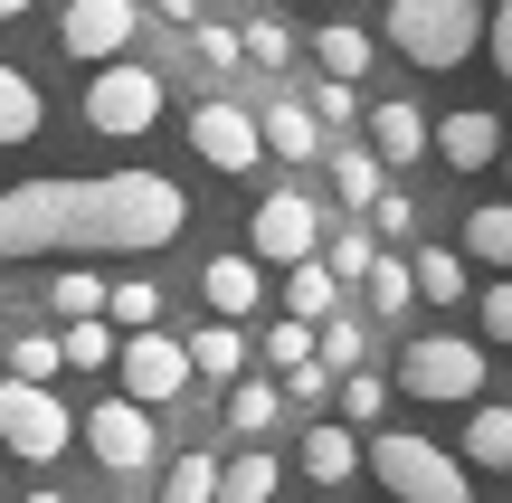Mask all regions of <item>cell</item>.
Returning a JSON list of instances; mask_svg holds the SVG:
<instances>
[{"instance_id": "33", "label": "cell", "mask_w": 512, "mask_h": 503, "mask_svg": "<svg viewBox=\"0 0 512 503\" xmlns=\"http://www.w3.org/2000/svg\"><path fill=\"white\" fill-rule=\"evenodd\" d=\"M408 304H418V266L380 257V266H370V314H408Z\"/></svg>"}, {"instance_id": "22", "label": "cell", "mask_w": 512, "mask_h": 503, "mask_svg": "<svg viewBox=\"0 0 512 503\" xmlns=\"http://www.w3.org/2000/svg\"><path fill=\"white\" fill-rule=\"evenodd\" d=\"M275 494H285V466H275L266 447H247V456L219 466V503H275Z\"/></svg>"}, {"instance_id": "8", "label": "cell", "mask_w": 512, "mask_h": 503, "mask_svg": "<svg viewBox=\"0 0 512 503\" xmlns=\"http://www.w3.org/2000/svg\"><path fill=\"white\" fill-rule=\"evenodd\" d=\"M190 152H200L209 171H256L266 162V133H256V114L247 105H228V95H209V105H190Z\"/></svg>"}, {"instance_id": "1", "label": "cell", "mask_w": 512, "mask_h": 503, "mask_svg": "<svg viewBox=\"0 0 512 503\" xmlns=\"http://www.w3.org/2000/svg\"><path fill=\"white\" fill-rule=\"evenodd\" d=\"M181 228H190V200L162 171H95V181L0 190V266H19V257H152Z\"/></svg>"}, {"instance_id": "34", "label": "cell", "mask_w": 512, "mask_h": 503, "mask_svg": "<svg viewBox=\"0 0 512 503\" xmlns=\"http://www.w3.org/2000/svg\"><path fill=\"white\" fill-rule=\"evenodd\" d=\"M162 503H219V456H181L162 475Z\"/></svg>"}, {"instance_id": "44", "label": "cell", "mask_w": 512, "mask_h": 503, "mask_svg": "<svg viewBox=\"0 0 512 503\" xmlns=\"http://www.w3.org/2000/svg\"><path fill=\"white\" fill-rule=\"evenodd\" d=\"M152 10H162L171 29H200V0H152Z\"/></svg>"}, {"instance_id": "42", "label": "cell", "mask_w": 512, "mask_h": 503, "mask_svg": "<svg viewBox=\"0 0 512 503\" xmlns=\"http://www.w3.org/2000/svg\"><path fill=\"white\" fill-rule=\"evenodd\" d=\"M484 342H512V276L484 285Z\"/></svg>"}, {"instance_id": "40", "label": "cell", "mask_w": 512, "mask_h": 503, "mask_svg": "<svg viewBox=\"0 0 512 503\" xmlns=\"http://www.w3.org/2000/svg\"><path fill=\"white\" fill-rule=\"evenodd\" d=\"M484 57H494V76L512 86V0H494V19H484Z\"/></svg>"}, {"instance_id": "12", "label": "cell", "mask_w": 512, "mask_h": 503, "mask_svg": "<svg viewBox=\"0 0 512 503\" xmlns=\"http://www.w3.org/2000/svg\"><path fill=\"white\" fill-rule=\"evenodd\" d=\"M503 143H512L503 114H484V105H465V114H446V124H437V162L446 171H494Z\"/></svg>"}, {"instance_id": "2", "label": "cell", "mask_w": 512, "mask_h": 503, "mask_svg": "<svg viewBox=\"0 0 512 503\" xmlns=\"http://www.w3.org/2000/svg\"><path fill=\"white\" fill-rule=\"evenodd\" d=\"M484 19H494V0H389L380 38L408 57V67L446 76V67H465V57L484 48Z\"/></svg>"}, {"instance_id": "14", "label": "cell", "mask_w": 512, "mask_h": 503, "mask_svg": "<svg viewBox=\"0 0 512 503\" xmlns=\"http://www.w3.org/2000/svg\"><path fill=\"white\" fill-rule=\"evenodd\" d=\"M370 152L380 162H418V152H437V124L408 95H389V105H370Z\"/></svg>"}, {"instance_id": "7", "label": "cell", "mask_w": 512, "mask_h": 503, "mask_svg": "<svg viewBox=\"0 0 512 503\" xmlns=\"http://www.w3.org/2000/svg\"><path fill=\"white\" fill-rule=\"evenodd\" d=\"M247 257L256 266H313L323 257V209L304 200V190H266L247 219Z\"/></svg>"}, {"instance_id": "19", "label": "cell", "mask_w": 512, "mask_h": 503, "mask_svg": "<svg viewBox=\"0 0 512 503\" xmlns=\"http://www.w3.org/2000/svg\"><path fill=\"white\" fill-rule=\"evenodd\" d=\"M285 314H294V323H313V333H323V323L342 314V276H332L323 257H313V266H285Z\"/></svg>"}, {"instance_id": "35", "label": "cell", "mask_w": 512, "mask_h": 503, "mask_svg": "<svg viewBox=\"0 0 512 503\" xmlns=\"http://www.w3.org/2000/svg\"><path fill=\"white\" fill-rule=\"evenodd\" d=\"M323 266H332L342 285H370V266H380V247H370V228H342V238L323 247Z\"/></svg>"}, {"instance_id": "47", "label": "cell", "mask_w": 512, "mask_h": 503, "mask_svg": "<svg viewBox=\"0 0 512 503\" xmlns=\"http://www.w3.org/2000/svg\"><path fill=\"white\" fill-rule=\"evenodd\" d=\"M503 181H512V143H503Z\"/></svg>"}, {"instance_id": "29", "label": "cell", "mask_w": 512, "mask_h": 503, "mask_svg": "<svg viewBox=\"0 0 512 503\" xmlns=\"http://www.w3.org/2000/svg\"><path fill=\"white\" fill-rule=\"evenodd\" d=\"M57 342H67V371H114V361H124V342H114L105 314H95V323H67Z\"/></svg>"}, {"instance_id": "49", "label": "cell", "mask_w": 512, "mask_h": 503, "mask_svg": "<svg viewBox=\"0 0 512 503\" xmlns=\"http://www.w3.org/2000/svg\"><path fill=\"white\" fill-rule=\"evenodd\" d=\"M380 503H389V494H380Z\"/></svg>"}, {"instance_id": "25", "label": "cell", "mask_w": 512, "mask_h": 503, "mask_svg": "<svg viewBox=\"0 0 512 503\" xmlns=\"http://www.w3.org/2000/svg\"><path fill=\"white\" fill-rule=\"evenodd\" d=\"M361 352H370V333H361V323H351V314H332L323 333H313V361H323L332 380H351V371H370Z\"/></svg>"}, {"instance_id": "21", "label": "cell", "mask_w": 512, "mask_h": 503, "mask_svg": "<svg viewBox=\"0 0 512 503\" xmlns=\"http://www.w3.org/2000/svg\"><path fill=\"white\" fill-rule=\"evenodd\" d=\"M465 257H475V266H494V276H512V200L465 209Z\"/></svg>"}, {"instance_id": "17", "label": "cell", "mask_w": 512, "mask_h": 503, "mask_svg": "<svg viewBox=\"0 0 512 503\" xmlns=\"http://www.w3.org/2000/svg\"><path fill=\"white\" fill-rule=\"evenodd\" d=\"M200 295H209V314H219V323L256 314V295H266V285H256V257H209L200 266Z\"/></svg>"}, {"instance_id": "6", "label": "cell", "mask_w": 512, "mask_h": 503, "mask_svg": "<svg viewBox=\"0 0 512 503\" xmlns=\"http://www.w3.org/2000/svg\"><path fill=\"white\" fill-rule=\"evenodd\" d=\"M76 437V418L57 409V390H29V380H0V447L19 466H57Z\"/></svg>"}, {"instance_id": "39", "label": "cell", "mask_w": 512, "mask_h": 503, "mask_svg": "<svg viewBox=\"0 0 512 503\" xmlns=\"http://www.w3.org/2000/svg\"><path fill=\"white\" fill-rule=\"evenodd\" d=\"M247 57H256V67H285V57H294V38H285V19H247Z\"/></svg>"}, {"instance_id": "31", "label": "cell", "mask_w": 512, "mask_h": 503, "mask_svg": "<svg viewBox=\"0 0 512 503\" xmlns=\"http://www.w3.org/2000/svg\"><path fill=\"white\" fill-rule=\"evenodd\" d=\"M152 314H162V285H143V276H124L105 295V323H114V333H152Z\"/></svg>"}, {"instance_id": "41", "label": "cell", "mask_w": 512, "mask_h": 503, "mask_svg": "<svg viewBox=\"0 0 512 503\" xmlns=\"http://www.w3.org/2000/svg\"><path fill=\"white\" fill-rule=\"evenodd\" d=\"M370 228H380V238H408V228H418V200H408V190H380V209H370Z\"/></svg>"}, {"instance_id": "43", "label": "cell", "mask_w": 512, "mask_h": 503, "mask_svg": "<svg viewBox=\"0 0 512 503\" xmlns=\"http://www.w3.org/2000/svg\"><path fill=\"white\" fill-rule=\"evenodd\" d=\"M332 390V371H323V361H304V371H285V399H323Z\"/></svg>"}, {"instance_id": "36", "label": "cell", "mask_w": 512, "mask_h": 503, "mask_svg": "<svg viewBox=\"0 0 512 503\" xmlns=\"http://www.w3.org/2000/svg\"><path fill=\"white\" fill-rule=\"evenodd\" d=\"M190 57H200L209 76H228V67L247 57V38H238V29H219V19H200V29H190Z\"/></svg>"}, {"instance_id": "18", "label": "cell", "mask_w": 512, "mask_h": 503, "mask_svg": "<svg viewBox=\"0 0 512 503\" xmlns=\"http://www.w3.org/2000/svg\"><path fill=\"white\" fill-rule=\"evenodd\" d=\"M38 124H48V95L29 86V67L0 57V152H10V143H38Z\"/></svg>"}, {"instance_id": "3", "label": "cell", "mask_w": 512, "mask_h": 503, "mask_svg": "<svg viewBox=\"0 0 512 503\" xmlns=\"http://www.w3.org/2000/svg\"><path fill=\"white\" fill-rule=\"evenodd\" d=\"M370 475H380L389 503H475L465 456H446L437 437H408V428H380V437H370Z\"/></svg>"}, {"instance_id": "13", "label": "cell", "mask_w": 512, "mask_h": 503, "mask_svg": "<svg viewBox=\"0 0 512 503\" xmlns=\"http://www.w3.org/2000/svg\"><path fill=\"white\" fill-rule=\"evenodd\" d=\"M361 428H342V418H323V428H304V447H294V466L313 475V485H351L361 475Z\"/></svg>"}, {"instance_id": "30", "label": "cell", "mask_w": 512, "mask_h": 503, "mask_svg": "<svg viewBox=\"0 0 512 503\" xmlns=\"http://www.w3.org/2000/svg\"><path fill=\"white\" fill-rule=\"evenodd\" d=\"M57 371H67V342H57V333H19V342H10V380H29V390H48Z\"/></svg>"}, {"instance_id": "28", "label": "cell", "mask_w": 512, "mask_h": 503, "mask_svg": "<svg viewBox=\"0 0 512 503\" xmlns=\"http://www.w3.org/2000/svg\"><path fill=\"white\" fill-rule=\"evenodd\" d=\"M275 418H285V390H275V380H238V390H228V428L238 437H266Z\"/></svg>"}, {"instance_id": "9", "label": "cell", "mask_w": 512, "mask_h": 503, "mask_svg": "<svg viewBox=\"0 0 512 503\" xmlns=\"http://www.w3.org/2000/svg\"><path fill=\"white\" fill-rule=\"evenodd\" d=\"M114 371H124V399L133 409H162V399H181L190 380V342H171V333H124V361H114Z\"/></svg>"}, {"instance_id": "11", "label": "cell", "mask_w": 512, "mask_h": 503, "mask_svg": "<svg viewBox=\"0 0 512 503\" xmlns=\"http://www.w3.org/2000/svg\"><path fill=\"white\" fill-rule=\"evenodd\" d=\"M86 447L105 475H143L152 466V409H133V399H95L86 409Z\"/></svg>"}, {"instance_id": "23", "label": "cell", "mask_w": 512, "mask_h": 503, "mask_svg": "<svg viewBox=\"0 0 512 503\" xmlns=\"http://www.w3.org/2000/svg\"><path fill=\"white\" fill-rule=\"evenodd\" d=\"M190 371L238 390V371H247V333H238V323H209V333H190Z\"/></svg>"}, {"instance_id": "20", "label": "cell", "mask_w": 512, "mask_h": 503, "mask_svg": "<svg viewBox=\"0 0 512 503\" xmlns=\"http://www.w3.org/2000/svg\"><path fill=\"white\" fill-rule=\"evenodd\" d=\"M465 466L512 475V409L503 399H475V418H465Z\"/></svg>"}, {"instance_id": "24", "label": "cell", "mask_w": 512, "mask_h": 503, "mask_svg": "<svg viewBox=\"0 0 512 503\" xmlns=\"http://www.w3.org/2000/svg\"><path fill=\"white\" fill-rule=\"evenodd\" d=\"M313 57H323V76H342V86H361V76H370V29H351V19H332V29L313 38Z\"/></svg>"}, {"instance_id": "48", "label": "cell", "mask_w": 512, "mask_h": 503, "mask_svg": "<svg viewBox=\"0 0 512 503\" xmlns=\"http://www.w3.org/2000/svg\"><path fill=\"white\" fill-rule=\"evenodd\" d=\"M275 503H294V494H275Z\"/></svg>"}, {"instance_id": "15", "label": "cell", "mask_w": 512, "mask_h": 503, "mask_svg": "<svg viewBox=\"0 0 512 503\" xmlns=\"http://www.w3.org/2000/svg\"><path fill=\"white\" fill-rule=\"evenodd\" d=\"M256 133H266L275 162H313V152H323V124H313V105H294V95H275V105L256 114Z\"/></svg>"}, {"instance_id": "10", "label": "cell", "mask_w": 512, "mask_h": 503, "mask_svg": "<svg viewBox=\"0 0 512 503\" xmlns=\"http://www.w3.org/2000/svg\"><path fill=\"white\" fill-rule=\"evenodd\" d=\"M133 29H143L133 0H67V19H57L67 57H86V67H114V57L133 48Z\"/></svg>"}, {"instance_id": "46", "label": "cell", "mask_w": 512, "mask_h": 503, "mask_svg": "<svg viewBox=\"0 0 512 503\" xmlns=\"http://www.w3.org/2000/svg\"><path fill=\"white\" fill-rule=\"evenodd\" d=\"M19 503H67V494H19Z\"/></svg>"}, {"instance_id": "45", "label": "cell", "mask_w": 512, "mask_h": 503, "mask_svg": "<svg viewBox=\"0 0 512 503\" xmlns=\"http://www.w3.org/2000/svg\"><path fill=\"white\" fill-rule=\"evenodd\" d=\"M19 10H29V0H0V19H19Z\"/></svg>"}, {"instance_id": "27", "label": "cell", "mask_w": 512, "mask_h": 503, "mask_svg": "<svg viewBox=\"0 0 512 503\" xmlns=\"http://www.w3.org/2000/svg\"><path fill=\"white\" fill-rule=\"evenodd\" d=\"M408 266H418V295H427V304H465V295H475V285H465V257H456V247H418Z\"/></svg>"}, {"instance_id": "5", "label": "cell", "mask_w": 512, "mask_h": 503, "mask_svg": "<svg viewBox=\"0 0 512 503\" xmlns=\"http://www.w3.org/2000/svg\"><path fill=\"white\" fill-rule=\"evenodd\" d=\"M86 124H95V133H114V143L152 133V124H162V76H152V67H133V57L95 67V76H86Z\"/></svg>"}, {"instance_id": "37", "label": "cell", "mask_w": 512, "mask_h": 503, "mask_svg": "<svg viewBox=\"0 0 512 503\" xmlns=\"http://www.w3.org/2000/svg\"><path fill=\"white\" fill-rule=\"evenodd\" d=\"M266 361H275V371H304V361H313V323H275V333H266Z\"/></svg>"}, {"instance_id": "4", "label": "cell", "mask_w": 512, "mask_h": 503, "mask_svg": "<svg viewBox=\"0 0 512 503\" xmlns=\"http://www.w3.org/2000/svg\"><path fill=\"white\" fill-rule=\"evenodd\" d=\"M399 390L408 399H437V409H475L484 399V342L465 333H418L399 352Z\"/></svg>"}, {"instance_id": "16", "label": "cell", "mask_w": 512, "mask_h": 503, "mask_svg": "<svg viewBox=\"0 0 512 503\" xmlns=\"http://www.w3.org/2000/svg\"><path fill=\"white\" fill-rule=\"evenodd\" d=\"M380 190H389V162L370 143H332V200L342 209H380Z\"/></svg>"}, {"instance_id": "38", "label": "cell", "mask_w": 512, "mask_h": 503, "mask_svg": "<svg viewBox=\"0 0 512 503\" xmlns=\"http://www.w3.org/2000/svg\"><path fill=\"white\" fill-rule=\"evenodd\" d=\"M313 124H332V133H342V124H361V95H351L342 76H323V86H313Z\"/></svg>"}, {"instance_id": "32", "label": "cell", "mask_w": 512, "mask_h": 503, "mask_svg": "<svg viewBox=\"0 0 512 503\" xmlns=\"http://www.w3.org/2000/svg\"><path fill=\"white\" fill-rule=\"evenodd\" d=\"M105 295H114V285H105V276H86V266H67V276L48 285V304H57L67 323H95V314H105Z\"/></svg>"}, {"instance_id": "26", "label": "cell", "mask_w": 512, "mask_h": 503, "mask_svg": "<svg viewBox=\"0 0 512 503\" xmlns=\"http://www.w3.org/2000/svg\"><path fill=\"white\" fill-rule=\"evenodd\" d=\"M389 390H399V380H380V371H351L342 390H332V399H342V428H370V437H380V418H389Z\"/></svg>"}]
</instances>
